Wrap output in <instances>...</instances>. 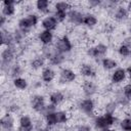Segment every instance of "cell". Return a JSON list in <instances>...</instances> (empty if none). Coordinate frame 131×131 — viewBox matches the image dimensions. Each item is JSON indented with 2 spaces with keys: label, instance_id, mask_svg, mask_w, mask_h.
I'll list each match as a JSON object with an SVG mask.
<instances>
[{
  "label": "cell",
  "instance_id": "1",
  "mask_svg": "<svg viewBox=\"0 0 131 131\" xmlns=\"http://www.w3.org/2000/svg\"><path fill=\"white\" fill-rule=\"evenodd\" d=\"M91 125L93 129L96 131L105 129V128H114L119 123V117L114 114H107V113H101L96 114L91 119Z\"/></svg>",
  "mask_w": 131,
  "mask_h": 131
},
{
  "label": "cell",
  "instance_id": "2",
  "mask_svg": "<svg viewBox=\"0 0 131 131\" xmlns=\"http://www.w3.org/2000/svg\"><path fill=\"white\" fill-rule=\"evenodd\" d=\"M76 110L84 117H87L89 119H92L96 114H97V110H96V100L94 98H90V97H82L77 99L76 103H75Z\"/></svg>",
  "mask_w": 131,
  "mask_h": 131
},
{
  "label": "cell",
  "instance_id": "3",
  "mask_svg": "<svg viewBox=\"0 0 131 131\" xmlns=\"http://www.w3.org/2000/svg\"><path fill=\"white\" fill-rule=\"evenodd\" d=\"M108 49H110V47L107 44H105L103 42H97L95 44L88 46L85 50V54L88 58L99 62L102 58L107 56Z\"/></svg>",
  "mask_w": 131,
  "mask_h": 131
},
{
  "label": "cell",
  "instance_id": "4",
  "mask_svg": "<svg viewBox=\"0 0 131 131\" xmlns=\"http://www.w3.org/2000/svg\"><path fill=\"white\" fill-rule=\"evenodd\" d=\"M78 77H79V75L74 69H72L70 67H61L58 70L56 82L58 85L66 86V85L75 83L78 80Z\"/></svg>",
  "mask_w": 131,
  "mask_h": 131
},
{
  "label": "cell",
  "instance_id": "5",
  "mask_svg": "<svg viewBox=\"0 0 131 131\" xmlns=\"http://www.w3.org/2000/svg\"><path fill=\"white\" fill-rule=\"evenodd\" d=\"M53 47L59 53L68 55V54L73 52V50H74V43H73V40L70 38L69 35L63 34V35L58 36L55 39Z\"/></svg>",
  "mask_w": 131,
  "mask_h": 131
},
{
  "label": "cell",
  "instance_id": "6",
  "mask_svg": "<svg viewBox=\"0 0 131 131\" xmlns=\"http://www.w3.org/2000/svg\"><path fill=\"white\" fill-rule=\"evenodd\" d=\"M47 103H48L47 96H45L41 92H34L29 98V106L38 116H40V114L43 112Z\"/></svg>",
  "mask_w": 131,
  "mask_h": 131
},
{
  "label": "cell",
  "instance_id": "7",
  "mask_svg": "<svg viewBox=\"0 0 131 131\" xmlns=\"http://www.w3.org/2000/svg\"><path fill=\"white\" fill-rule=\"evenodd\" d=\"M108 14L111 15L112 21L117 23V24H122V23L128 21L131 16V13L127 8L126 3H121V2L112 11H110Z\"/></svg>",
  "mask_w": 131,
  "mask_h": 131
},
{
  "label": "cell",
  "instance_id": "8",
  "mask_svg": "<svg viewBox=\"0 0 131 131\" xmlns=\"http://www.w3.org/2000/svg\"><path fill=\"white\" fill-rule=\"evenodd\" d=\"M80 90L83 94V97L94 98L99 92V86L94 81V79H84L81 82Z\"/></svg>",
  "mask_w": 131,
  "mask_h": 131
},
{
  "label": "cell",
  "instance_id": "9",
  "mask_svg": "<svg viewBox=\"0 0 131 131\" xmlns=\"http://www.w3.org/2000/svg\"><path fill=\"white\" fill-rule=\"evenodd\" d=\"M17 121L13 114L9 112H3L1 119H0V127L1 131H16Z\"/></svg>",
  "mask_w": 131,
  "mask_h": 131
},
{
  "label": "cell",
  "instance_id": "10",
  "mask_svg": "<svg viewBox=\"0 0 131 131\" xmlns=\"http://www.w3.org/2000/svg\"><path fill=\"white\" fill-rule=\"evenodd\" d=\"M78 75L84 79H95L97 77V69L92 62L83 61L78 68Z\"/></svg>",
  "mask_w": 131,
  "mask_h": 131
},
{
  "label": "cell",
  "instance_id": "11",
  "mask_svg": "<svg viewBox=\"0 0 131 131\" xmlns=\"http://www.w3.org/2000/svg\"><path fill=\"white\" fill-rule=\"evenodd\" d=\"M127 77H128V74H127L126 69L124 67H118L116 70L111 72L108 76L110 84H112L115 87L121 86L127 80Z\"/></svg>",
  "mask_w": 131,
  "mask_h": 131
},
{
  "label": "cell",
  "instance_id": "12",
  "mask_svg": "<svg viewBox=\"0 0 131 131\" xmlns=\"http://www.w3.org/2000/svg\"><path fill=\"white\" fill-rule=\"evenodd\" d=\"M47 100L49 103L59 107L67 101L66 91L63 89H52L47 94Z\"/></svg>",
  "mask_w": 131,
  "mask_h": 131
},
{
  "label": "cell",
  "instance_id": "13",
  "mask_svg": "<svg viewBox=\"0 0 131 131\" xmlns=\"http://www.w3.org/2000/svg\"><path fill=\"white\" fill-rule=\"evenodd\" d=\"M23 2H17L14 0H5L1 3V14L10 19L16 14L17 8Z\"/></svg>",
  "mask_w": 131,
  "mask_h": 131
},
{
  "label": "cell",
  "instance_id": "14",
  "mask_svg": "<svg viewBox=\"0 0 131 131\" xmlns=\"http://www.w3.org/2000/svg\"><path fill=\"white\" fill-rule=\"evenodd\" d=\"M39 79L44 83L45 86L51 85L56 79H57V72L53 67L46 66L40 73H39Z\"/></svg>",
  "mask_w": 131,
  "mask_h": 131
},
{
  "label": "cell",
  "instance_id": "15",
  "mask_svg": "<svg viewBox=\"0 0 131 131\" xmlns=\"http://www.w3.org/2000/svg\"><path fill=\"white\" fill-rule=\"evenodd\" d=\"M84 13L82 10L79 8H72L67 15V23L70 24L73 27H81L83 25V18H84Z\"/></svg>",
  "mask_w": 131,
  "mask_h": 131
},
{
  "label": "cell",
  "instance_id": "16",
  "mask_svg": "<svg viewBox=\"0 0 131 131\" xmlns=\"http://www.w3.org/2000/svg\"><path fill=\"white\" fill-rule=\"evenodd\" d=\"M36 40L41 46H51L54 44L55 41V35L54 32L41 30L36 35Z\"/></svg>",
  "mask_w": 131,
  "mask_h": 131
},
{
  "label": "cell",
  "instance_id": "17",
  "mask_svg": "<svg viewBox=\"0 0 131 131\" xmlns=\"http://www.w3.org/2000/svg\"><path fill=\"white\" fill-rule=\"evenodd\" d=\"M47 64V60L40 54H36L28 61V68L33 72H41Z\"/></svg>",
  "mask_w": 131,
  "mask_h": 131
},
{
  "label": "cell",
  "instance_id": "18",
  "mask_svg": "<svg viewBox=\"0 0 131 131\" xmlns=\"http://www.w3.org/2000/svg\"><path fill=\"white\" fill-rule=\"evenodd\" d=\"M40 26L42 28V30H46V31H50V32H55L58 29V21L56 20V18L54 17V15L51 13L49 15L43 16L40 23Z\"/></svg>",
  "mask_w": 131,
  "mask_h": 131
},
{
  "label": "cell",
  "instance_id": "19",
  "mask_svg": "<svg viewBox=\"0 0 131 131\" xmlns=\"http://www.w3.org/2000/svg\"><path fill=\"white\" fill-rule=\"evenodd\" d=\"M67 59H68L67 55H64L62 53H59L58 51H56L54 49L51 56L47 59V63H48V66L53 67V68H61L66 63Z\"/></svg>",
  "mask_w": 131,
  "mask_h": 131
},
{
  "label": "cell",
  "instance_id": "20",
  "mask_svg": "<svg viewBox=\"0 0 131 131\" xmlns=\"http://www.w3.org/2000/svg\"><path fill=\"white\" fill-rule=\"evenodd\" d=\"M99 19L96 13H94L93 11H87L84 13V18H83V27H85L86 29L92 30L95 29L98 26Z\"/></svg>",
  "mask_w": 131,
  "mask_h": 131
},
{
  "label": "cell",
  "instance_id": "21",
  "mask_svg": "<svg viewBox=\"0 0 131 131\" xmlns=\"http://www.w3.org/2000/svg\"><path fill=\"white\" fill-rule=\"evenodd\" d=\"M35 10L38 14H42L44 16L51 14L53 11L51 10V2L48 0H37L35 3Z\"/></svg>",
  "mask_w": 131,
  "mask_h": 131
},
{
  "label": "cell",
  "instance_id": "22",
  "mask_svg": "<svg viewBox=\"0 0 131 131\" xmlns=\"http://www.w3.org/2000/svg\"><path fill=\"white\" fill-rule=\"evenodd\" d=\"M1 45L2 47L7 46H14V38H13V32L9 30L8 28L1 29Z\"/></svg>",
  "mask_w": 131,
  "mask_h": 131
},
{
  "label": "cell",
  "instance_id": "23",
  "mask_svg": "<svg viewBox=\"0 0 131 131\" xmlns=\"http://www.w3.org/2000/svg\"><path fill=\"white\" fill-rule=\"evenodd\" d=\"M100 68L105 71V72H113L114 70H116L119 67V61L117 58L114 57H110V56H105L104 58H102L99 61Z\"/></svg>",
  "mask_w": 131,
  "mask_h": 131
},
{
  "label": "cell",
  "instance_id": "24",
  "mask_svg": "<svg viewBox=\"0 0 131 131\" xmlns=\"http://www.w3.org/2000/svg\"><path fill=\"white\" fill-rule=\"evenodd\" d=\"M11 85L12 87L15 89V90H18V91H26L30 88V81L24 77V76H20V77H17V78H14L11 80Z\"/></svg>",
  "mask_w": 131,
  "mask_h": 131
},
{
  "label": "cell",
  "instance_id": "25",
  "mask_svg": "<svg viewBox=\"0 0 131 131\" xmlns=\"http://www.w3.org/2000/svg\"><path fill=\"white\" fill-rule=\"evenodd\" d=\"M25 73V66H23L18 60H16L12 66L11 68L9 69L8 71V74H7V78H10L11 80L14 79V78H17V77H20L23 76Z\"/></svg>",
  "mask_w": 131,
  "mask_h": 131
},
{
  "label": "cell",
  "instance_id": "26",
  "mask_svg": "<svg viewBox=\"0 0 131 131\" xmlns=\"http://www.w3.org/2000/svg\"><path fill=\"white\" fill-rule=\"evenodd\" d=\"M55 117L57 121V126L68 125L71 120V113L64 108H57V111L55 112Z\"/></svg>",
  "mask_w": 131,
  "mask_h": 131
},
{
  "label": "cell",
  "instance_id": "27",
  "mask_svg": "<svg viewBox=\"0 0 131 131\" xmlns=\"http://www.w3.org/2000/svg\"><path fill=\"white\" fill-rule=\"evenodd\" d=\"M119 111V105L115 101L114 98H110L107 101H105L102 105V113H107V114H114L117 115V112Z\"/></svg>",
  "mask_w": 131,
  "mask_h": 131
},
{
  "label": "cell",
  "instance_id": "28",
  "mask_svg": "<svg viewBox=\"0 0 131 131\" xmlns=\"http://www.w3.org/2000/svg\"><path fill=\"white\" fill-rule=\"evenodd\" d=\"M117 54H118L121 58H123V59L131 58V47L128 46L127 44L121 42V43L117 46Z\"/></svg>",
  "mask_w": 131,
  "mask_h": 131
},
{
  "label": "cell",
  "instance_id": "29",
  "mask_svg": "<svg viewBox=\"0 0 131 131\" xmlns=\"http://www.w3.org/2000/svg\"><path fill=\"white\" fill-rule=\"evenodd\" d=\"M53 11H62V12H69L73 8V3L69 1H57L53 3Z\"/></svg>",
  "mask_w": 131,
  "mask_h": 131
},
{
  "label": "cell",
  "instance_id": "30",
  "mask_svg": "<svg viewBox=\"0 0 131 131\" xmlns=\"http://www.w3.org/2000/svg\"><path fill=\"white\" fill-rule=\"evenodd\" d=\"M118 127L121 131H131V116L126 115L123 118L119 119Z\"/></svg>",
  "mask_w": 131,
  "mask_h": 131
},
{
  "label": "cell",
  "instance_id": "31",
  "mask_svg": "<svg viewBox=\"0 0 131 131\" xmlns=\"http://www.w3.org/2000/svg\"><path fill=\"white\" fill-rule=\"evenodd\" d=\"M44 120V124L46 127L50 128V129H54L57 126V121H56V117H55V112L46 115L45 117H43Z\"/></svg>",
  "mask_w": 131,
  "mask_h": 131
},
{
  "label": "cell",
  "instance_id": "32",
  "mask_svg": "<svg viewBox=\"0 0 131 131\" xmlns=\"http://www.w3.org/2000/svg\"><path fill=\"white\" fill-rule=\"evenodd\" d=\"M116 31V24L114 21H105L101 26V32L104 35H112Z\"/></svg>",
  "mask_w": 131,
  "mask_h": 131
},
{
  "label": "cell",
  "instance_id": "33",
  "mask_svg": "<svg viewBox=\"0 0 131 131\" xmlns=\"http://www.w3.org/2000/svg\"><path fill=\"white\" fill-rule=\"evenodd\" d=\"M86 5V8L89 10V11H92L93 9L95 8H100L101 5H102V1H98V0H90V1H87L85 3Z\"/></svg>",
  "mask_w": 131,
  "mask_h": 131
},
{
  "label": "cell",
  "instance_id": "34",
  "mask_svg": "<svg viewBox=\"0 0 131 131\" xmlns=\"http://www.w3.org/2000/svg\"><path fill=\"white\" fill-rule=\"evenodd\" d=\"M44 87V83L40 79H34L30 82V88L34 91H39Z\"/></svg>",
  "mask_w": 131,
  "mask_h": 131
},
{
  "label": "cell",
  "instance_id": "35",
  "mask_svg": "<svg viewBox=\"0 0 131 131\" xmlns=\"http://www.w3.org/2000/svg\"><path fill=\"white\" fill-rule=\"evenodd\" d=\"M52 14L54 15V17L56 18V20L58 21V24H63L67 21V12H62V11H53Z\"/></svg>",
  "mask_w": 131,
  "mask_h": 131
},
{
  "label": "cell",
  "instance_id": "36",
  "mask_svg": "<svg viewBox=\"0 0 131 131\" xmlns=\"http://www.w3.org/2000/svg\"><path fill=\"white\" fill-rule=\"evenodd\" d=\"M57 106H55V105H53V104H51V103H47V105L45 106V108L43 110V112L40 114V117H45L46 115H48V114H51V113H54V112H56L57 111Z\"/></svg>",
  "mask_w": 131,
  "mask_h": 131
},
{
  "label": "cell",
  "instance_id": "37",
  "mask_svg": "<svg viewBox=\"0 0 131 131\" xmlns=\"http://www.w3.org/2000/svg\"><path fill=\"white\" fill-rule=\"evenodd\" d=\"M122 91H123V94L128 99L131 100V83L130 82H128V83H126L122 86Z\"/></svg>",
  "mask_w": 131,
  "mask_h": 131
},
{
  "label": "cell",
  "instance_id": "38",
  "mask_svg": "<svg viewBox=\"0 0 131 131\" xmlns=\"http://www.w3.org/2000/svg\"><path fill=\"white\" fill-rule=\"evenodd\" d=\"M75 128L78 130H81V131H92L93 130L92 125L88 124V123H79Z\"/></svg>",
  "mask_w": 131,
  "mask_h": 131
},
{
  "label": "cell",
  "instance_id": "39",
  "mask_svg": "<svg viewBox=\"0 0 131 131\" xmlns=\"http://www.w3.org/2000/svg\"><path fill=\"white\" fill-rule=\"evenodd\" d=\"M8 23H9V18H7L6 16L0 14V28L1 29L8 28Z\"/></svg>",
  "mask_w": 131,
  "mask_h": 131
},
{
  "label": "cell",
  "instance_id": "40",
  "mask_svg": "<svg viewBox=\"0 0 131 131\" xmlns=\"http://www.w3.org/2000/svg\"><path fill=\"white\" fill-rule=\"evenodd\" d=\"M126 71H127V74H128V77H127V79H128V81L131 83V63L130 64H128L126 68Z\"/></svg>",
  "mask_w": 131,
  "mask_h": 131
},
{
  "label": "cell",
  "instance_id": "41",
  "mask_svg": "<svg viewBox=\"0 0 131 131\" xmlns=\"http://www.w3.org/2000/svg\"><path fill=\"white\" fill-rule=\"evenodd\" d=\"M126 6H127L128 10H129V11H130V13H131V1L127 2V3H126Z\"/></svg>",
  "mask_w": 131,
  "mask_h": 131
},
{
  "label": "cell",
  "instance_id": "42",
  "mask_svg": "<svg viewBox=\"0 0 131 131\" xmlns=\"http://www.w3.org/2000/svg\"><path fill=\"white\" fill-rule=\"evenodd\" d=\"M98 131H115V130H114V128H105V129H101Z\"/></svg>",
  "mask_w": 131,
  "mask_h": 131
},
{
  "label": "cell",
  "instance_id": "43",
  "mask_svg": "<svg viewBox=\"0 0 131 131\" xmlns=\"http://www.w3.org/2000/svg\"><path fill=\"white\" fill-rule=\"evenodd\" d=\"M128 33H129V36H131V26H129V31H128Z\"/></svg>",
  "mask_w": 131,
  "mask_h": 131
},
{
  "label": "cell",
  "instance_id": "44",
  "mask_svg": "<svg viewBox=\"0 0 131 131\" xmlns=\"http://www.w3.org/2000/svg\"><path fill=\"white\" fill-rule=\"evenodd\" d=\"M128 21H129V26H131V16H130V18H129Z\"/></svg>",
  "mask_w": 131,
  "mask_h": 131
},
{
  "label": "cell",
  "instance_id": "45",
  "mask_svg": "<svg viewBox=\"0 0 131 131\" xmlns=\"http://www.w3.org/2000/svg\"><path fill=\"white\" fill-rule=\"evenodd\" d=\"M129 115L131 116V107H130V110H129Z\"/></svg>",
  "mask_w": 131,
  "mask_h": 131
},
{
  "label": "cell",
  "instance_id": "46",
  "mask_svg": "<svg viewBox=\"0 0 131 131\" xmlns=\"http://www.w3.org/2000/svg\"><path fill=\"white\" fill-rule=\"evenodd\" d=\"M75 131H81V130H78V129H76V128H75Z\"/></svg>",
  "mask_w": 131,
  "mask_h": 131
}]
</instances>
